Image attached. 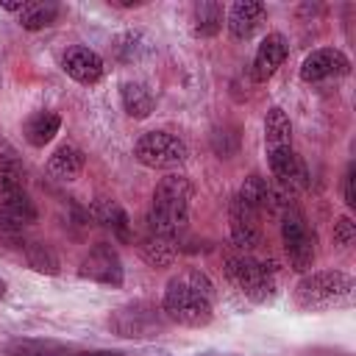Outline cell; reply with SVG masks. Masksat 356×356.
Wrapping results in <instances>:
<instances>
[{"label": "cell", "mask_w": 356, "mask_h": 356, "mask_svg": "<svg viewBox=\"0 0 356 356\" xmlns=\"http://www.w3.org/2000/svg\"><path fill=\"white\" fill-rule=\"evenodd\" d=\"M161 312L170 323L186 325V328H203L211 323L214 314V284L206 273L186 267L175 273L161 298Z\"/></svg>", "instance_id": "cell-1"}, {"label": "cell", "mask_w": 356, "mask_h": 356, "mask_svg": "<svg viewBox=\"0 0 356 356\" xmlns=\"http://www.w3.org/2000/svg\"><path fill=\"white\" fill-rule=\"evenodd\" d=\"M264 147L275 186L286 195L306 184V167L292 150V122L281 106H270L264 114Z\"/></svg>", "instance_id": "cell-2"}, {"label": "cell", "mask_w": 356, "mask_h": 356, "mask_svg": "<svg viewBox=\"0 0 356 356\" xmlns=\"http://www.w3.org/2000/svg\"><path fill=\"white\" fill-rule=\"evenodd\" d=\"M189 200H192L189 178L164 175L153 189V200L147 209V231L175 242L189 222Z\"/></svg>", "instance_id": "cell-3"}, {"label": "cell", "mask_w": 356, "mask_h": 356, "mask_svg": "<svg viewBox=\"0 0 356 356\" xmlns=\"http://www.w3.org/2000/svg\"><path fill=\"white\" fill-rule=\"evenodd\" d=\"M353 295H356V284L348 273L320 270V273H306L298 281L292 300L300 312H331L350 306Z\"/></svg>", "instance_id": "cell-4"}, {"label": "cell", "mask_w": 356, "mask_h": 356, "mask_svg": "<svg viewBox=\"0 0 356 356\" xmlns=\"http://www.w3.org/2000/svg\"><path fill=\"white\" fill-rule=\"evenodd\" d=\"M225 278L253 303H270L275 298V278L267 264L253 259L250 253H228L225 256Z\"/></svg>", "instance_id": "cell-5"}, {"label": "cell", "mask_w": 356, "mask_h": 356, "mask_svg": "<svg viewBox=\"0 0 356 356\" xmlns=\"http://www.w3.org/2000/svg\"><path fill=\"white\" fill-rule=\"evenodd\" d=\"M281 242H284V250H286V259H289L292 270L309 273L314 267V259H317L314 231L309 228L303 211L292 203H286L281 209Z\"/></svg>", "instance_id": "cell-6"}, {"label": "cell", "mask_w": 356, "mask_h": 356, "mask_svg": "<svg viewBox=\"0 0 356 356\" xmlns=\"http://www.w3.org/2000/svg\"><path fill=\"white\" fill-rule=\"evenodd\" d=\"M167 317L161 306H153L147 300H134L128 306H120L108 317V328L122 339H153L161 337L167 328Z\"/></svg>", "instance_id": "cell-7"}, {"label": "cell", "mask_w": 356, "mask_h": 356, "mask_svg": "<svg viewBox=\"0 0 356 356\" xmlns=\"http://www.w3.org/2000/svg\"><path fill=\"white\" fill-rule=\"evenodd\" d=\"M134 159L150 170H175L189 159V150L175 134L147 131L134 142Z\"/></svg>", "instance_id": "cell-8"}, {"label": "cell", "mask_w": 356, "mask_h": 356, "mask_svg": "<svg viewBox=\"0 0 356 356\" xmlns=\"http://www.w3.org/2000/svg\"><path fill=\"white\" fill-rule=\"evenodd\" d=\"M36 222V206L25 189V184H3L0 186V234L3 239H22L25 228Z\"/></svg>", "instance_id": "cell-9"}, {"label": "cell", "mask_w": 356, "mask_h": 356, "mask_svg": "<svg viewBox=\"0 0 356 356\" xmlns=\"http://www.w3.org/2000/svg\"><path fill=\"white\" fill-rule=\"evenodd\" d=\"M78 275H81V278H89V281H95V284L120 286L122 278H125V270H122L120 253H117L108 242H97V245L89 248V253L81 259Z\"/></svg>", "instance_id": "cell-10"}, {"label": "cell", "mask_w": 356, "mask_h": 356, "mask_svg": "<svg viewBox=\"0 0 356 356\" xmlns=\"http://www.w3.org/2000/svg\"><path fill=\"white\" fill-rule=\"evenodd\" d=\"M228 222H231V239L234 245L248 253L261 242V222H259V211L253 206H248L239 195H234L231 206H228Z\"/></svg>", "instance_id": "cell-11"}, {"label": "cell", "mask_w": 356, "mask_h": 356, "mask_svg": "<svg viewBox=\"0 0 356 356\" xmlns=\"http://www.w3.org/2000/svg\"><path fill=\"white\" fill-rule=\"evenodd\" d=\"M350 70V61L342 50L337 47H320V50H312L303 64H300V78L306 83H320L325 78H339V75H348Z\"/></svg>", "instance_id": "cell-12"}, {"label": "cell", "mask_w": 356, "mask_h": 356, "mask_svg": "<svg viewBox=\"0 0 356 356\" xmlns=\"http://www.w3.org/2000/svg\"><path fill=\"white\" fill-rule=\"evenodd\" d=\"M61 70L78 83H97L103 78L106 67H103V58L95 50H89L83 44H75V47H67V53L61 56Z\"/></svg>", "instance_id": "cell-13"}, {"label": "cell", "mask_w": 356, "mask_h": 356, "mask_svg": "<svg viewBox=\"0 0 356 356\" xmlns=\"http://www.w3.org/2000/svg\"><path fill=\"white\" fill-rule=\"evenodd\" d=\"M264 14H267V8H264V3H259V0H239V3H234V6L228 8V14H225L228 33H231L234 39H239V42L250 39V36L261 28Z\"/></svg>", "instance_id": "cell-14"}, {"label": "cell", "mask_w": 356, "mask_h": 356, "mask_svg": "<svg viewBox=\"0 0 356 356\" xmlns=\"http://www.w3.org/2000/svg\"><path fill=\"white\" fill-rule=\"evenodd\" d=\"M286 53H289L286 36L284 33H267L261 39V44L256 47V56H253V78L267 81L270 75H275V70L284 64Z\"/></svg>", "instance_id": "cell-15"}, {"label": "cell", "mask_w": 356, "mask_h": 356, "mask_svg": "<svg viewBox=\"0 0 356 356\" xmlns=\"http://www.w3.org/2000/svg\"><path fill=\"white\" fill-rule=\"evenodd\" d=\"M89 214L95 217V222H100L103 228H108L120 242H131V220L125 214V209L111 200V197H97L89 206Z\"/></svg>", "instance_id": "cell-16"}, {"label": "cell", "mask_w": 356, "mask_h": 356, "mask_svg": "<svg viewBox=\"0 0 356 356\" xmlns=\"http://www.w3.org/2000/svg\"><path fill=\"white\" fill-rule=\"evenodd\" d=\"M83 164H86L83 150H78L75 145H61L47 159V172L58 181H75L83 172Z\"/></svg>", "instance_id": "cell-17"}, {"label": "cell", "mask_w": 356, "mask_h": 356, "mask_svg": "<svg viewBox=\"0 0 356 356\" xmlns=\"http://www.w3.org/2000/svg\"><path fill=\"white\" fill-rule=\"evenodd\" d=\"M58 128H61V117H58L56 111H36V114H31V117L25 120L22 134H25L28 145L44 147V145L58 134Z\"/></svg>", "instance_id": "cell-18"}, {"label": "cell", "mask_w": 356, "mask_h": 356, "mask_svg": "<svg viewBox=\"0 0 356 356\" xmlns=\"http://www.w3.org/2000/svg\"><path fill=\"white\" fill-rule=\"evenodd\" d=\"M222 28V6L214 0H200L192 6V33L200 39L217 36Z\"/></svg>", "instance_id": "cell-19"}, {"label": "cell", "mask_w": 356, "mask_h": 356, "mask_svg": "<svg viewBox=\"0 0 356 356\" xmlns=\"http://www.w3.org/2000/svg\"><path fill=\"white\" fill-rule=\"evenodd\" d=\"M120 97H122V108H125L128 117H134V120L150 117V111H153V95H150V89L145 83H139V81H122Z\"/></svg>", "instance_id": "cell-20"}, {"label": "cell", "mask_w": 356, "mask_h": 356, "mask_svg": "<svg viewBox=\"0 0 356 356\" xmlns=\"http://www.w3.org/2000/svg\"><path fill=\"white\" fill-rule=\"evenodd\" d=\"M139 253L153 267H170L172 259H175V242L172 239H164V236H156V234L147 231L139 239Z\"/></svg>", "instance_id": "cell-21"}, {"label": "cell", "mask_w": 356, "mask_h": 356, "mask_svg": "<svg viewBox=\"0 0 356 356\" xmlns=\"http://www.w3.org/2000/svg\"><path fill=\"white\" fill-rule=\"evenodd\" d=\"M56 17H58V6H56V3H47V0L42 3V0H36V3H25V6H22V11H19V25H22L25 31H42V28L53 25Z\"/></svg>", "instance_id": "cell-22"}, {"label": "cell", "mask_w": 356, "mask_h": 356, "mask_svg": "<svg viewBox=\"0 0 356 356\" xmlns=\"http://www.w3.org/2000/svg\"><path fill=\"white\" fill-rule=\"evenodd\" d=\"M22 178H25V167H22L17 147L0 136V186L3 184H22Z\"/></svg>", "instance_id": "cell-23"}, {"label": "cell", "mask_w": 356, "mask_h": 356, "mask_svg": "<svg viewBox=\"0 0 356 356\" xmlns=\"http://www.w3.org/2000/svg\"><path fill=\"white\" fill-rule=\"evenodd\" d=\"M25 261L36 273H47V275L58 273V259H56V253H53V248L47 242H28L25 245Z\"/></svg>", "instance_id": "cell-24"}, {"label": "cell", "mask_w": 356, "mask_h": 356, "mask_svg": "<svg viewBox=\"0 0 356 356\" xmlns=\"http://www.w3.org/2000/svg\"><path fill=\"white\" fill-rule=\"evenodd\" d=\"M353 239H356V225H353V220H350V217H339V220L334 222V242H337L339 248H350Z\"/></svg>", "instance_id": "cell-25"}, {"label": "cell", "mask_w": 356, "mask_h": 356, "mask_svg": "<svg viewBox=\"0 0 356 356\" xmlns=\"http://www.w3.org/2000/svg\"><path fill=\"white\" fill-rule=\"evenodd\" d=\"M342 200H345L348 209L356 206V195H353V164H348V170L342 175Z\"/></svg>", "instance_id": "cell-26"}, {"label": "cell", "mask_w": 356, "mask_h": 356, "mask_svg": "<svg viewBox=\"0 0 356 356\" xmlns=\"http://www.w3.org/2000/svg\"><path fill=\"white\" fill-rule=\"evenodd\" d=\"M70 356H122L117 350H95V353H70Z\"/></svg>", "instance_id": "cell-27"}, {"label": "cell", "mask_w": 356, "mask_h": 356, "mask_svg": "<svg viewBox=\"0 0 356 356\" xmlns=\"http://www.w3.org/2000/svg\"><path fill=\"white\" fill-rule=\"evenodd\" d=\"M3 295H6V281L0 278V298H3Z\"/></svg>", "instance_id": "cell-28"}]
</instances>
